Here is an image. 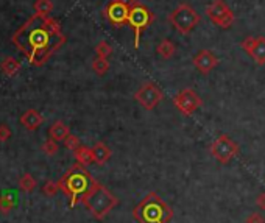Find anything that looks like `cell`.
Wrapping results in <instances>:
<instances>
[{"instance_id": "1", "label": "cell", "mask_w": 265, "mask_h": 223, "mask_svg": "<svg viewBox=\"0 0 265 223\" xmlns=\"http://www.w3.org/2000/svg\"><path fill=\"white\" fill-rule=\"evenodd\" d=\"M11 41L30 66L41 67L66 44V34L56 19L33 14L14 31Z\"/></svg>"}, {"instance_id": "2", "label": "cell", "mask_w": 265, "mask_h": 223, "mask_svg": "<svg viewBox=\"0 0 265 223\" xmlns=\"http://www.w3.org/2000/svg\"><path fill=\"white\" fill-rule=\"evenodd\" d=\"M98 181L92 178L86 166L77 163L73 164L58 181L59 189L70 198V206H77L78 203H83L85 197L94 189V186Z\"/></svg>"}, {"instance_id": "3", "label": "cell", "mask_w": 265, "mask_h": 223, "mask_svg": "<svg viewBox=\"0 0 265 223\" xmlns=\"http://www.w3.org/2000/svg\"><path fill=\"white\" fill-rule=\"evenodd\" d=\"M172 217V208L156 192L147 194L133 209V218L137 223H169Z\"/></svg>"}, {"instance_id": "4", "label": "cell", "mask_w": 265, "mask_h": 223, "mask_svg": "<svg viewBox=\"0 0 265 223\" xmlns=\"http://www.w3.org/2000/svg\"><path fill=\"white\" fill-rule=\"evenodd\" d=\"M83 205L97 220H103L112 209L119 206V198L112 195L103 184L97 183L94 189L85 197Z\"/></svg>"}, {"instance_id": "5", "label": "cell", "mask_w": 265, "mask_h": 223, "mask_svg": "<svg viewBox=\"0 0 265 223\" xmlns=\"http://www.w3.org/2000/svg\"><path fill=\"white\" fill-rule=\"evenodd\" d=\"M200 21H201L200 14L197 13V10L192 5H189V4L178 5L169 14V22L181 34H189L200 24Z\"/></svg>"}, {"instance_id": "6", "label": "cell", "mask_w": 265, "mask_h": 223, "mask_svg": "<svg viewBox=\"0 0 265 223\" xmlns=\"http://www.w3.org/2000/svg\"><path fill=\"white\" fill-rule=\"evenodd\" d=\"M155 22V14L148 10V7H145L140 2H134L130 7V16H128V27L133 30L134 33V47L139 49V43H140V36L142 33Z\"/></svg>"}, {"instance_id": "7", "label": "cell", "mask_w": 265, "mask_h": 223, "mask_svg": "<svg viewBox=\"0 0 265 223\" xmlns=\"http://www.w3.org/2000/svg\"><path fill=\"white\" fill-rule=\"evenodd\" d=\"M240 152V147L237 142H234L230 136L221 134L211 144V155L220 163L228 164L231 159H234Z\"/></svg>"}, {"instance_id": "8", "label": "cell", "mask_w": 265, "mask_h": 223, "mask_svg": "<svg viewBox=\"0 0 265 223\" xmlns=\"http://www.w3.org/2000/svg\"><path fill=\"white\" fill-rule=\"evenodd\" d=\"M162 98H164L162 89L156 83H151V82L142 83L134 94V100L147 111L155 109L161 103Z\"/></svg>"}, {"instance_id": "9", "label": "cell", "mask_w": 265, "mask_h": 223, "mask_svg": "<svg viewBox=\"0 0 265 223\" xmlns=\"http://www.w3.org/2000/svg\"><path fill=\"white\" fill-rule=\"evenodd\" d=\"M206 16L220 28H230L236 21L233 10L223 0H214L212 4H209L206 7Z\"/></svg>"}, {"instance_id": "10", "label": "cell", "mask_w": 265, "mask_h": 223, "mask_svg": "<svg viewBox=\"0 0 265 223\" xmlns=\"http://www.w3.org/2000/svg\"><path fill=\"white\" fill-rule=\"evenodd\" d=\"M173 105H175V108L179 111L181 114H184V116H191V114L195 113V111H197L198 108L203 106V100H201V97H200L194 89L186 88V89L179 91V92L175 95Z\"/></svg>"}, {"instance_id": "11", "label": "cell", "mask_w": 265, "mask_h": 223, "mask_svg": "<svg viewBox=\"0 0 265 223\" xmlns=\"http://www.w3.org/2000/svg\"><path fill=\"white\" fill-rule=\"evenodd\" d=\"M103 16L108 19V22L112 27L120 28L128 22L130 5H125V4L119 2V0H111V2L103 10Z\"/></svg>"}, {"instance_id": "12", "label": "cell", "mask_w": 265, "mask_h": 223, "mask_svg": "<svg viewBox=\"0 0 265 223\" xmlns=\"http://www.w3.org/2000/svg\"><path fill=\"white\" fill-rule=\"evenodd\" d=\"M240 46L247 52V55L254 59L256 64L259 66L265 64V38H262V36H257V38L247 36L240 43Z\"/></svg>"}, {"instance_id": "13", "label": "cell", "mask_w": 265, "mask_h": 223, "mask_svg": "<svg viewBox=\"0 0 265 223\" xmlns=\"http://www.w3.org/2000/svg\"><path fill=\"white\" fill-rule=\"evenodd\" d=\"M192 63H194L195 69H197L200 73H203V75H208V73H209L211 70H214V69L217 67L218 58H217L214 53H211L209 50H201V52H198V53L194 56Z\"/></svg>"}, {"instance_id": "14", "label": "cell", "mask_w": 265, "mask_h": 223, "mask_svg": "<svg viewBox=\"0 0 265 223\" xmlns=\"http://www.w3.org/2000/svg\"><path fill=\"white\" fill-rule=\"evenodd\" d=\"M44 122V117L37 113L36 109H27L25 113L21 116V124L28 130V131H34L37 130Z\"/></svg>"}, {"instance_id": "15", "label": "cell", "mask_w": 265, "mask_h": 223, "mask_svg": "<svg viewBox=\"0 0 265 223\" xmlns=\"http://www.w3.org/2000/svg\"><path fill=\"white\" fill-rule=\"evenodd\" d=\"M70 134V128L63 122L56 120L50 128H49V137L56 140V142H64V139Z\"/></svg>"}, {"instance_id": "16", "label": "cell", "mask_w": 265, "mask_h": 223, "mask_svg": "<svg viewBox=\"0 0 265 223\" xmlns=\"http://www.w3.org/2000/svg\"><path fill=\"white\" fill-rule=\"evenodd\" d=\"M92 153H94V161L95 164L98 166H103L109 161L111 158V150H109V147L103 142H97L94 147H92Z\"/></svg>"}, {"instance_id": "17", "label": "cell", "mask_w": 265, "mask_h": 223, "mask_svg": "<svg viewBox=\"0 0 265 223\" xmlns=\"http://www.w3.org/2000/svg\"><path fill=\"white\" fill-rule=\"evenodd\" d=\"M0 70H2V73L7 77H14L16 73L21 70V63L16 58L8 56L0 63Z\"/></svg>"}, {"instance_id": "18", "label": "cell", "mask_w": 265, "mask_h": 223, "mask_svg": "<svg viewBox=\"0 0 265 223\" xmlns=\"http://www.w3.org/2000/svg\"><path fill=\"white\" fill-rule=\"evenodd\" d=\"M73 155H75V159H77V163H80L83 166H89V164L95 163L94 161L92 148H89L86 145H80V148H78V150H75Z\"/></svg>"}, {"instance_id": "19", "label": "cell", "mask_w": 265, "mask_h": 223, "mask_svg": "<svg viewBox=\"0 0 265 223\" xmlns=\"http://www.w3.org/2000/svg\"><path fill=\"white\" fill-rule=\"evenodd\" d=\"M156 52H158V55H159L161 58H164V59H170V58L175 55L176 47H175V44H173L170 39H162V41L158 44Z\"/></svg>"}, {"instance_id": "20", "label": "cell", "mask_w": 265, "mask_h": 223, "mask_svg": "<svg viewBox=\"0 0 265 223\" xmlns=\"http://www.w3.org/2000/svg\"><path fill=\"white\" fill-rule=\"evenodd\" d=\"M52 11H53L52 0H36L34 2V14L47 17V16H50Z\"/></svg>"}, {"instance_id": "21", "label": "cell", "mask_w": 265, "mask_h": 223, "mask_svg": "<svg viewBox=\"0 0 265 223\" xmlns=\"http://www.w3.org/2000/svg\"><path fill=\"white\" fill-rule=\"evenodd\" d=\"M36 186H37V183L30 173H24L19 179V188L24 192H33L36 189Z\"/></svg>"}, {"instance_id": "22", "label": "cell", "mask_w": 265, "mask_h": 223, "mask_svg": "<svg viewBox=\"0 0 265 223\" xmlns=\"http://www.w3.org/2000/svg\"><path fill=\"white\" fill-rule=\"evenodd\" d=\"M92 70L97 73L98 77H103L105 73L109 70V61H108V58H100V56H97V58L92 61Z\"/></svg>"}, {"instance_id": "23", "label": "cell", "mask_w": 265, "mask_h": 223, "mask_svg": "<svg viewBox=\"0 0 265 223\" xmlns=\"http://www.w3.org/2000/svg\"><path fill=\"white\" fill-rule=\"evenodd\" d=\"M43 152L47 155V156H55L56 153H58V150H59V145H58V142L56 140H53V139H47L44 144H43Z\"/></svg>"}, {"instance_id": "24", "label": "cell", "mask_w": 265, "mask_h": 223, "mask_svg": "<svg viewBox=\"0 0 265 223\" xmlns=\"http://www.w3.org/2000/svg\"><path fill=\"white\" fill-rule=\"evenodd\" d=\"M14 208V200L11 195H0V212L8 214Z\"/></svg>"}, {"instance_id": "25", "label": "cell", "mask_w": 265, "mask_h": 223, "mask_svg": "<svg viewBox=\"0 0 265 223\" xmlns=\"http://www.w3.org/2000/svg\"><path fill=\"white\" fill-rule=\"evenodd\" d=\"M58 191H61V189H59V184L55 183V181H52V179L46 181L44 186H43V192H44L47 197H55V195L58 194Z\"/></svg>"}, {"instance_id": "26", "label": "cell", "mask_w": 265, "mask_h": 223, "mask_svg": "<svg viewBox=\"0 0 265 223\" xmlns=\"http://www.w3.org/2000/svg\"><path fill=\"white\" fill-rule=\"evenodd\" d=\"M95 53H97V56H100V58H108V56H111V53H112V47H111L106 41H100V43L95 46Z\"/></svg>"}, {"instance_id": "27", "label": "cell", "mask_w": 265, "mask_h": 223, "mask_svg": "<svg viewBox=\"0 0 265 223\" xmlns=\"http://www.w3.org/2000/svg\"><path fill=\"white\" fill-rule=\"evenodd\" d=\"M80 145H81V142H80V139H78L77 136H75V134H69V136L64 139V147L67 148V150L75 152V150H78Z\"/></svg>"}, {"instance_id": "28", "label": "cell", "mask_w": 265, "mask_h": 223, "mask_svg": "<svg viewBox=\"0 0 265 223\" xmlns=\"http://www.w3.org/2000/svg\"><path fill=\"white\" fill-rule=\"evenodd\" d=\"M11 137V130L8 125L2 124L0 125V142H7Z\"/></svg>"}, {"instance_id": "29", "label": "cell", "mask_w": 265, "mask_h": 223, "mask_svg": "<svg viewBox=\"0 0 265 223\" xmlns=\"http://www.w3.org/2000/svg\"><path fill=\"white\" fill-rule=\"evenodd\" d=\"M245 223H265V218H263L259 212H251V214L247 217Z\"/></svg>"}, {"instance_id": "30", "label": "cell", "mask_w": 265, "mask_h": 223, "mask_svg": "<svg viewBox=\"0 0 265 223\" xmlns=\"http://www.w3.org/2000/svg\"><path fill=\"white\" fill-rule=\"evenodd\" d=\"M256 205L260 211H265V192L259 194L257 198H256Z\"/></svg>"}, {"instance_id": "31", "label": "cell", "mask_w": 265, "mask_h": 223, "mask_svg": "<svg viewBox=\"0 0 265 223\" xmlns=\"http://www.w3.org/2000/svg\"><path fill=\"white\" fill-rule=\"evenodd\" d=\"M119 2H122V4H125V5H133L134 2H137V0H119Z\"/></svg>"}]
</instances>
